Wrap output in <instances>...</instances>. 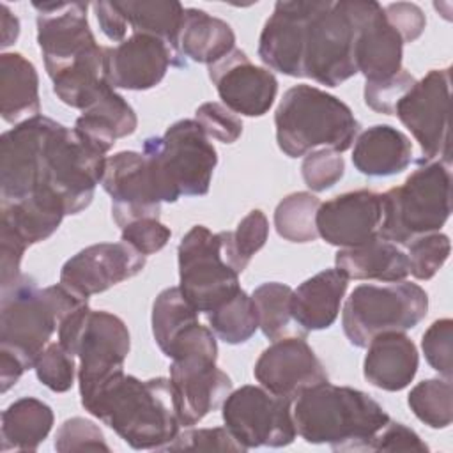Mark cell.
I'll list each match as a JSON object with an SVG mask.
<instances>
[{
  "label": "cell",
  "mask_w": 453,
  "mask_h": 453,
  "mask_svg": "<svg viewBox=\"0 0 453 453\" xmlns=\"http://www.w3.org/2000/svg\"><path fill=\"white\" fill-rule=\"evenodd\" d=\"M53 421L51 407L39 398L23 396L12 402L2 412V451H35Z\"/></svg>",
  "instance_id": "obj_31"
},
{
  "label": "cell",
  "mask_w": 453,
  "mask_h": 453,
  "mask_svg": "<svg viewBox=\"0 0 453 453\" xmlns=\"http://www.w3.org/2000/svg\"><path fill=\"white\" fill-rule=\"evenodd\" d=\"M165 449H170V451H177V449L246 451V448L234 439V435L226 430V426H214V428L186 426V430L179 432L177 437Z\"/></svg>",
  "instance_id": "obj_47"
},
{
  "label": "cell",
  "mask_w": 453,
  "mask_h": 453,
  "mask_svg": "<svg viewBox=\"0 0 453 453\" xmlns=\"http://www.w3.org/2000/svg\"><path fill=\"white\" fill-rule=\"evenodd\" d=\"M304 184L311 191H326L333 188L345 173V161L340 152L331 149H317L304 156L301 165Z\"/></svg>",
  "instance_id": "obj_43"
},
{
  "label": "cell",
  "mask_w": 453,
  "mask_h": 453,
  "mask_svg": "<svg viewBox=\"0 0 453 453\" xmlns=\"http://www.w3.org/2000/svg\"><path fill=\"white\" fill-rule=\"evenodd\" d=\"M407 403L414 416L430 428H448L453 419V388L449 379H426L418 382Z\"/></svg>",
  "instance_id": "obj_38"
},
{
  "label": "cell",
  "mask_w": 453,
  "mask_h": 453,
  "mask_svg": "<svg viewBox=\"0 0 453 453\" xmlns=\"http://www.w3.org/2000/svg\"><path fill=\"white\" fill-rule=\"evenodd\" d=\"M223 257L235 273H242L269 237V221L260 209L250 211L234 232H219Z\"/></svg>",
  "instance_id": "obj_37"
},
{
  "label": "cell",
  "mask_w": 453,
  "mask_h": 453,
  "mask_svg": "<svg viewBox=\"0 0 453 453\" xmlns=\"http://www.w3.org/2000/svg\"><path fill=\"white\" fill-rule=\"evenodd\" d=\"M421 350L428 365L444 379L451 380L453 375V320L439 319L430 324L423 333Z\"/></svg>",
  "instance_id": "obj_44"
},
{
  "label": "cell",
  "mask_w": 453,
  "mask_h": 453,
  "mask_svg": "<svg viewBox=\"0 0 453 453\" xmlns=\"http://www.w3.org/2000/svg\"><path fill=\"white\" fill-rule=\"evenodd\" d=\"M0 25H2V48L14 44L19 35V19L11 12L5 4H0Z\"/></svg>",
  "instance_id": "obj_54"
},
{
  "label": "cell",
  "mask_w": 453,
  "mask_h": 453,
  "mask_svg": "<svg viewBox=\"0 0 453 453\" xmlns=\"http://www.w3.org/2000/svg\"><path fill=\"white\" fill-rule=\"evenodd\" d=\"M55 449L60 453L69 451H110L103 430L90 419L69 418L55 434Z\"/></svg>",
  "instance_id": "obj_42"
},
{
  "label": "cell",
  "mask_w": 453,
  "mask_h": 453,
  "mask_svg": "<svg viewBox=\"0 0 453 453\" xmlns=\"http://www.w3.org/2000/svg\"><path fill=\"white\" fill-rule=\"evenodd\" d=\"M428 311V296L411 281L357 285L342 310V326L354 347H366L377 334L416 327Z\"/></svg>",
  "instance_id": "obj_9"
},
{
  "label": "cell",
  "mask_w": 453,
  "mask_h": 453,
  "mask_svg": "<svg viewBox=\"0 0 453 453\" xmlns=\"http://www.w3.org/2000/svg\"><path fill=\"white\" fill-rule=\"evenodd\" d=\"M382 195L357 189L320 203L315 218L319 235L331 246L352 248L379 235Z\"/></svg>",
  "instance_id": "obj_22"
},
{
  "label": "cell",
  "mask_w": 453,
  "mask_h": 453,
  "mask_svg": "<svg viewBox=\"0 0 453 453\" xmlns=\"http://www.w3.org/2000/svg\"><path fill=\"white\" fill-rule=\"evenodd\" d=\"M106 156L94 149L74 127L48 119L35 163L34 193L60 203L65 214H78L94 198L101 184Z\"/></svg>",
  "instance_id": "obj_3"
},
{
  "label": "cell",
  "mask_w": 453,
  "mask_h": 453,
  "mask_svg": "<svg viewBox=\"0 0 453 453\" xmlns=\"http://www.w3.org/2000/svg\"><path fill=\"white\" fill-rule=\"evenodd\" d=\"M209 78L223 104L244 117L265 115L278 94V80L273 71L255 65L239 48L211 64Z\"/></svg>",
  "instance_id": "obj_18"
},
{
  "label": "cell",
  "mask_w": 453,
  "mask_h": 453,
  "mask_svg": "<svg viewBox=\"0 0 453 453\" xmlns=\"http://www.w3.org/2000/svg\"><path fill=\"white\" fill-rule=\"evenodd\" d=\"M103 189L111 196V216L117 226L142 218H159L161 193L142 152L120 150L106 157Z\"/></svg>",
  "instance_id": "obj_15"
},
{
  "label": "cell",
  "mask_w": 453,
  "mask_h": 453,
  "mask_svg": "<svg viewBox=\"0 0 453 453\" xmlns=\"http://www.w3.org/2000/svg\"><path fill=\"white\" fill-rule=\"evenodd\" d=\"M0 113L9 124L41 115L39 76L21 53L0 55Z\"/></svg>",
  "instance_id": "obj_29"
},
{
  "label": "cell",
  "mask_w": 453,
  "mask_h": 453,
  "mask_svg": "<svg viewBox=\"0 0 453 453\" xmlns=\"http://www.w3.org/2000/svg\"><path fill=\"white\" fill-rule=\"evenodd\" d=\"M384 16L388 23L398 32L403 42L416 41L426 25V18L423 11L416 4L409 2H395L384 7Z\"/></svg>",
  "instance_id": "obj_50"
},
{
  "label": "cell",
  "mask_w": 453,
  "mask_h": 453,
  "mask_svg": "<svg viewBox=\"0 0 453 453\" xmlns=\"http://www.w3.org/2000/svg\"><path fill=\"white\" fill-rule=\"evenodd\" d=\"M152 334L166 354L172 343L193 324L198 322V311L184 297L179 287H168L157 294L152 304Z\"/></svg>",
  "instance_id": "obj_34"
},
{
  "label": "cell",
  "mask_w": 453,
  "mask_h": 453,
  "mask_svg": "<svg viewBox=\"0 0 453 453\" xmlns=\"http://www.w3.org/2000/svg\"><path fill=\"white\" fill-rule=\"evenodd\" d=\"M349 278L338 271L324 269L303 281L290 296V315L303 336L310 331L327 329L340 313Z\"/></svg>",
  "instance_id": "obj_24"
},
{
  "label": "cell",
  "mask_w": 453,
  "mask_h": 453,
  "mask_svg": "<svg viewBox=\"0 0 453 453\" xmlns=\"http://www.w3.org/2000/svg\"><path fill=\"white\" fill-rule=\"evenodd\" d=\"M138 119L131 104L108 83L74 122V129L99 152L106 154L119 138L136 131Z\"/></svg>",
  "instance_id": "obj_26"
},
{
  "label": "cell",
  "mask_w": 453,
  "mask_h": 453,
  "mask_svg": "<svg viewBox=\"0 0 453 453\" xmlns=\"http://www.w3.org/2000/svg\"><path fill=\"white\" fill-rule=\"evenodd\" d=\"M276 142L288 157H301L317 149L345 152L352 147L359 122L352 110L326 90L299 83L290 87L274 113Z\"/></svg>",
  "instance_id": "obj_4"
},
{
  "label": "cell",
  "mask_w": 453,
  "mask_h": 453,
  "mask_svg": "<svg viewBox=\"0 0 453 453\" xmlns=\"http://www.w3.org/2000/svg\"><path fill=\"white\" fill-rule=\"evenodd\" d=\"M334 265L349 280H377L384 283L402 281L409 276L407 253L398 244L380 235L352 248H340Z\"/></svg>",
  "instance_id": "obj_28"
},
{
  "label": "cell",
  "mask_w": 453,
  "mask_h": 453,
  "mask_svg": "<svg viewBox=\"0 0 453 453\" xmlns=\"http://www.w3.org/2000/svg\"><path fill=\"white\" fill-rule=\"evenodd\" d=\"M211 331L228 345L248 342L258 329V311L251 296L242 288L225 304L209 313Z\"/></svg>",
  "instance_id": "obj_36"
},
{
  "label": "cell",
  "mask_w": 453,
  "mask_h": 453,
  "mask_svg": "<svg viewBox=\"0 0 453 453\" xmlns=\"http://www.w3.org/2000/svg\"><path fill=\"white\" fill-rule=\"evenodd\" d=\"M449 67L432 69L396 103L395 113L419 143V163L449 165Z\"/></svg>",
  "instance_id": "obj_13"
},
{
  "label": "cell",
  "mask_w": 453,
  "mask_h": 453,
  "mask_svg": "<svg viewBox=\"0 0 453 453\" xmlns=\"http://www.w3.org/2000/svg\"><path fill=\"white\" fill-rule=\"evenodd\" d=\"M170 384L182 426L200 423L211 411L223 405L232 391V380L216 366V357L203 354L173 359Z\"/></svg>",
  "instance_id": "obj_19"
},
{
  "label": "cell",
  "mask_w": 453,
  "mask_h": 453,
  "mask_svg": "<svg viewBox=\"0 0 453 453\" xmlns=\"http://www.w3.org/2000/svg\"><path fill=\"white\" fill-rule=\"evenodd\" d=\"M253 375L262 388L290 400L327 380L324 365L303 336L274 340L257 359Z\"/></svg>",
  "instance_id": "obj_20"
},
{
  "label": "cell",
  "mask_w": 453,
  "mask_h": 453,
  "mask_svg": "<svg viewBox=\"0 0 453 453\" xmlns=\"http://www.w3.org/2000/svg\"><path fill=\"white\" fill-rule=\"evenodd\" d=\"M416 78L405 69L382 81H365V103L377 113L393 115L396 103L412 88Z\"/></svg>",
  "instance_id": "obj_45"
},
{
  "label": "cell",
  "mask_w": 453,
  "mask_h": 453,
  "mask_svg": "<svg viewBox=\"0 0 453 453\" xmlns=\"http://www.w3.org/2000/svg\"><path fill=\"white\" fill-rule=\"evenodd\" d=\"M37 11V42L51 80L97 55L103 46L87 19V2H32Z\"/></svg>",
  "instance_id": "obj_14"
},
{
  "label": "cell",
  "mask_w": 453,
  "mask_h": 453,
  "mask_svg": "<svg viewBox=\"0 0 453 453\" xmlns=\"http://www.w3.org/2000/svg\"><path fill=\"white\" fill-rule=\"evenodd\" d=\"M28 246L11 230L0 226V288L11 287L21 276V258Z\"/></svg>",
  "instance_id": "obj_51"
},
{
  "label": "cell",
  "mask_w": 453,
  "mask_h": 453,
  "mask_svg": "<svg viewBox=\"0 0 453 453\" xmlns=\"http://www.w3.org/2000/svg\"><path fill=\"white\" fill-rule=\"evenodd\" d=\"M34 370L41 384L55 393H65L74 384V356L60 342L46 345V349L37 356Z\"/></svg>",
  "instance_id": "obj_41"
},
{
  "label": "cell",
  "mask_w": 453,
  "mask_h": 453,
  "mask_svg": "<svg viewBox=\"0 0 453 453\" xmlns=\"http://www.w3.org/2000/svg\"><path fill=\"white\" fill-rule=\"evenodd\" d=\"M451 212L449 165L430 161L416 168L403 184L382 195L379 235L398 246L439 232Z\"/></svg>",
  "instance_id": "obj_7"
},
{
  "label": "cell",
  "mask_w": 453,
  "mask_h": 453,
  "mask_svg": "<svg viewBox=\"0 0 453 453\" xmlns=\"http://www.w3.org/2000/svg\"><path fill=\"white\" fill-rule=\"evenodd\" d=\"M145 156L157 182L163 202L209 193L218 152L195 119H180L166 127L163 136L143 142Z\"/></svg>",
  "instance_id": "obj_6"
},
{
  "label": "cell",
  "mask_w": 453,
  "mask_h": 453,
  "mask_svg": "<svg viewBox=\"0 0 453 453\" xmlns=\"http://www.w3.org/2000/svg\"><path fill=\"white\" fill-rule=\"evenodd\" d=\"M120 230V241L131 244L145 257L163 250L172 237V230L163 225L159 218H142L122 226Z\"/></svg>",
  "instance_id": "obj_48"
},
{
  "label": "cell",
  "mask_w": 453,
  "mask_h": 453,
  "mask_svg": "<svg viewBox=\"0 0 453 453\" xmlns=\"http://www.w3.org/2000/svg\"><path fill=\"white\" fill-rule=\"evenodd\" d=\"M290 296L292 288L280 281H267L258 285L251 297L258 311V327L269 340L288 336L290 331Z\"/></svg>",
  "instance_id": "obj_39"
},
{
  "label": "cell",
  "mask_w": 453,
  "mask_h": 453,
  "mask_svg": "<svg viewBox=\"0 0 453 453\" xmlns=\"http://www.w3.org/2000/svg\"><path fill=\"white\" fill-rule=\"evenodd\" d=\"M115 2L133 32L159 37L179 53L177 42H179V34H180L184 12H186L180 2H173V0H115Z\"/></svg>",
  "instance_id": "obj_33"
},
{
  "label": "cell",
  "mask_w": 453,
  "mask_h": 453,
  "mask_svg": "<svg viewBox=\"0 0 453 453\" xmlns=\"http://www.w3.org/2000/svg\"><path fill=\"white\" fill-rule=\"evenodd\" d=\"M234 44L235 34L226 21L196 7L186 9L177 42V50L184 58L211 65L228 55Z\"/></svg>",
  "instance_id": "obj_30"
},
{
  "label": "cell",
  "mask_w": 453,
  "mask_h": 453,
  "mask_svg": "<svg viewBox=\"0 0 453 453\" xmlns=\"http://www.w3.org/2000/svg\"><path fill=\"white\" fill-rule=\"evenodd\" d=\"M92 9L96 12L97 23L103 30V34L115 42H122L127 32V21L124 18V14L120 12L117 2H106V0H99L92 4Z\"/></svg>",
  "instance_id": "obj_52"
},
{
  "label": "cell",
  "mask_w": 453,
  "mask_h": 453,
  "mask_svg": "<svg viewBox=\"0 0 453 453\" xmlns=\"http://www.w3.org/2000/svg\"><path fill=\"white\" fill-rule=\"evenodd\" d=\"M357 0H319L306 23L303 74L320 85L338 87L357 74L354 46Z\"/></svg>",
  "instance_id": "obj_10"
},
{
  "label": "cell",
  "mask_w": 453,
  "mask_h": 453,
  "mask_svg": "<svg viewBox=\"0 0 453 453\" xmlns=\"http://www.w3.org/2000/svg\"><path fill=\"white\" fill-rule=\"evenodd\" d=\"M320 200L308 191L287 195L274 211V228L290 242H311L319 237L315 218Z\"/></svg>",
  "instance_id": "obj_35"
},
{
  "label": "cell",
  "mask_w": 453,
  "mask_h": 453,
  "mask_svg": "<svg viewBox=\"0 0 453 453\" xmlns=\"http://www.w3.org/2000/svg\"><path fill=\"white\" fill-rule=\"evenodd\" d=\"M405 248L409 258V274H412L416 280H430L446 264L451 251V242L446 234L432 232L416 237Z\"/></svg>",
  "instance_id": "obj_40"
},
{
  "label": "cell",
  "mask_w": 453,
  "mask_h": 453,
  "mask_svg": "<svg viewBox=\"0 0 453 453\" xmlns=\"http://www.w3.org/2000/svg\"><path fill=\"white\" fill-rule=\"evenodd\" d=\"M366 349L363 375L372 386L384 391H402L412 382L419 354L405 333L389 331L377 334Z\"/></svg>",
  "instance_id": "obj_25"
},
{
  "label": "cell",
  "mask_w": 453,
  "mask_h": 453,
  "mask_svg": "<svg viewBox=\"0 0 453 453\" xmlns=\"http://www.w3.org/2000/svg\"><path fill=\"white\" fill-rule=\"evenodd\" d=\"M170 65L186 67V58L149 34L133 32L117 46L104 48V76L113 88L149 90L161 83Z\"/></svg>",
  "instance_id": "obj_16"
},
{
  "label": "cell",
  "mask_w": 453,
  "mask_h": 453,
  "mask_svg": "<svg viewBox=\"0 0 453 453\" xmlns=\"http://www.w3.org/2000/svg\"><path fill=\"white\" fill-rule=\"evenodd\" d=\"M145 255L131 244L97 242L73 255L60 269V283L83 299L101 294L113 285L140 274Z\"/></svg>",
  "instance_id": "obj_17"
},
{
  "label": "cell",
  "mask_w": 453,
  "mask_h": 453,
  "mask_svg": "<svg viewBox=\"0 0 453 453\" xmlns=\"http://www.w3.org/2000/svg\"><path fill=\"white\" fill-rule=\"evenodd\" d=\"M195 120L209 138H214L221 143H234L242 134L241 119L225 104L214 101L200 104L195 111Z\"/></svg>",
  "instance_id": "obj_46"
},
{
  "label": "cell",
  "mask_w": 453,
  "mask_h": 453,
  "mask_svg": "<svg viewBox=\"0 0 453 453\" xmlns=\"http://www.w3.org/2000/svg\"><path fill=\"white\" fill-rule=\"evenodd\" d=\"M403 41L388 23L384 7L373 0H357V35L354 60L366 81H382L398 74Z\"/></svg>",
  "instance_id": "obj_23"
},
{
  "label": "cell",
  "mask_w": 453,
  "mask_h": 453,
  "mask_svg": "<svg viewBox=\"0 0 453 453\" xmlns=\"http://www.w3.org/2000/svg\"><path fill=\"white\" fill-rule=\"evenodd\" d=\"M221 418L234 439L250 448H283L294 442L297 430L292 400L273 395L262 386H241L221 405Z\"/></svg>",
  "instance_id": "obj_12"
},
{
  "label": "cell",
  "mask_w": 453,
  "mask_h": 453,
  "mask_svg": "<svg viewBox=\"0 0 453 453\" xmlns=\"http://www.w3.org/2000/svg\"><path fill=\"white\" fill-rule=\"evenodd\" d=\"M27 366L12 352L0 349V391L7 393L23 375Z\"/></svg>",
  "instance_id": "obj_53"
},
{
  "label": "cell",
  "mask_w": 453,
  "mask_h": 453,
  "mask_svg": "<svg viewBox=\"0 0 453 453\" xmlns=\"http://www.w3.org/2000/svg\"><path fill=\"white\" fill-rule=\"evenodd\" d=\"M297 435L310 444H329L334 451H370L375 435L391 419L368 393L334 386H311L294 398Z\"/></svg>",
  "instance_id": "obj_2"
},
{
  "label": "cell",
  "mask_w": 453,
  "mask_h": 453,
  "mask_svg": "<svg viewBox=\"0 0 453 453\" xmlns=\"http://www.w3.org/2000/svg\"><path fill=\"white\" fill-rule=\"evenodd\" d=\"M88 304V299L71 292L60 281L44 288L21 274L2 288L0 349L12 352L28 368L50 343L64 317Z\"/></svg>",
  "instance_id": "obj_5"
},
{
  "label": "cell",
  "mask_w": 453,
  "mask_h": 453,
  "mask_svg": "<svg viewBox=\"0 0 453 453\" xmlns=\"http://www.w3.org/2000/svg\"><path fill=\"white\" fill-rule=\"evenodd\" d=\"M58 342L80 361V396L87 398L108 380L124 372L131 338L124 320L88 304L62 319Z\"/></svg>",
  "instance_id": "obj_8"
},
{
  "label": "cell",
  "mask_w": 453,
  "mask_h": 453,
  "mask_svg": "<svg viewBox=\"0 0 453 453\" xmlns=\"http://www.w3.org/2000/svg\"><path fill=\"white\" fill-rule=\"evenodd\" d=\"M179 288L191 306L211 313L239 290V273L223 257L221 234H212L203 225H195L177 248Z\"/></svg>",
  "instance_id": "obj_11"
},
{
  "label": "cell",
  "mask_w": 453,
  "mask_h": 453,
  "mask_svg": "<svg viewBox=\"0 0 453 453\" xmlns=\"http://www.w3.org/2000/svg\"><path fill=\"white\" fill-rule=\"evenodd\" d=\"M81 405L133 449H165L182 426L165 377L140 380L122 372L81 398Z\"/></svg>",
  "instance_id": "obj_1"
},
{
  "label": "cell",
  "mask_w": 453,
  "mask_h": 453,
  "mask_svg": "<svg viewBox=\"0 0 453 453\" xmlns=\"http://www.w3.org/2000/svg\"><path fill=\"white\" fill-rule=\"evenodd\" d=\"M370 451H428L423 439L403 423L389 419L372 441Z\"/></svg>",
  "instance_id": "obj_49"
},
{
  "label": "cell",
  "mask_w": 453,
  "mask_h": 453,
  "mask_svg": "<svg viewBox=\"0 0 453 453\" xmlns=\"http://www.w3.org/2000/svg\"><path fill=\"white\" fill-rule=\"evenodd\" d=\"M2 228L11 230L27 246L53 235L60 226L65 211L48 198H25L18 202H0Z\"/></svg>",
  "instance_id": "obj_32"
},
{
  "label": "cell",
  "mask_w": 453,
  "mask_h": 453,
  "mask_svg": "<svg viewBox=\"0 0 453 453\" xmlns=\"http://www.w3.org/2000/svg\"><path fill=\"white\" fill-rule=\"evenodd\" d=\"M412 161V143L405 133L375 124L354 140L352 165L368 177H389L403 172Z\"/></svg>",
  "instance_id": "obj_27"
},
{
  "label": "cell",
  "mask_w": 453,
  "mask_h": 453,
  "mask_svg": "<svg viewBox=\"0 0 453 453\" xmlns=\"http://www.w3.org/2000/svg\"><path fill=\"white\" fill-rule=\"evenodd\" d=\"M319 0L276 2L273 14L264 23L258 39V57L273 71L304 78L303 55L306 23L315 12Z\"/></svg>",
  "instance_id": "obj_21"
}]
</instances>
